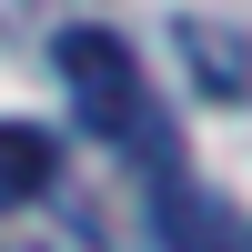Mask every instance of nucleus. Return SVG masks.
<instances>
[{
  "instance_id": "nucleus-3",
  "label": "nucleus",
  "mask_w": 252,
  "mask_h": 252,
  "mask_svg": "<svg viewBox=\"0 0 252 252\" xmlns=\"http://www.w3.org/2000/svg\"><path fill=\"white\" fill-rule=\"evenodd\" d=\"M172 40H182V71L202 101H252V40L232 20H172Z\"/></svg>"
},
{
  "instance_id": "nucleus-2",
  "label": "nucleus",
  "mask_w": 252,
  "mask_h": 252,
  "mask_svg": "<svg viewBox=\"0 0 252 252\" xmlns=\"http://www.w3.org/2000/svg\"><path fill=\"white\" fill-rule=\"evenodd\" d=\"M152 242L161 252H232V212H222L172 152L152 161Z\"/></svg>"
},
{
  "instance_id": "nucleus-4",
  "label": "nucleus",
  "mask_w": 252,
  "mask_h": 252,
  "mask_svg": "<svg viewBox=\"0 0 252 252\" xmlns=\"http://www.w3.org/2000/svg\"><path fill=\"white\" fill-rule=\"evenodd\" d=\"M61 182V141L31 131V121H0V212H20V202H40Z\"/></svg>"
},
{
  "instance_id": "nucleus-1",
  "label": "nucleus",
  "mask_w": 252,
  "mask_h": 252,
  "mask_svg": "<svg viewBox=\"0 0 252 252\" xmlns=\"http://www.w3.org/2000/svg\"><path fill=\"white\" fill-rule=\"evenodd\" d=\"M51 61H61V81H71V101H81V121H91L101 141H121V152H172V131H161V111H152V81H141V61H131V40L121 31H61L51 40Z\"/></svg>"
}]
</instances>
